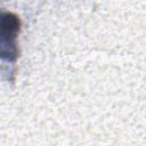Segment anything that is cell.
Masks as SVG:
<instances>
[{"mask_svg":"<svg viewBox=\"0 0 146 146\" xmlns=\"http://www.w3.org/2000/svg\"><path fill=\"white\" fill-rule=\"evenodd\" d=\"M21 31V17L10 10L0 9V60L16 63L21 56L18 44Z\"/></svg>","mask_w":146,"mask_h":146,"instance_id":"6da1fadb","label":"cell"}]
</instances>
